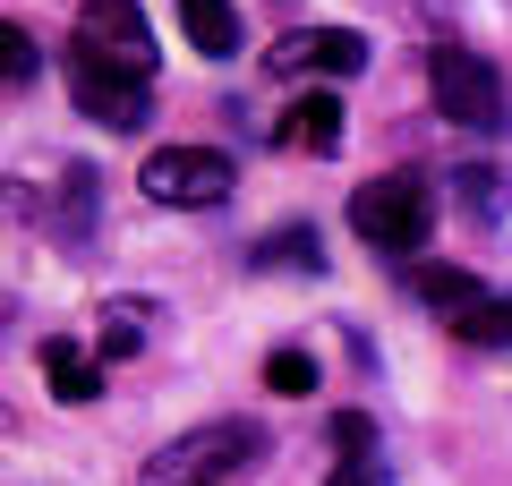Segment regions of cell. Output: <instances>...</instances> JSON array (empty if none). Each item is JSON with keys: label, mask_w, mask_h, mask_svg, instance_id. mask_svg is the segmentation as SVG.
I'll list each match as a JSON object with an SVG mask.
<instances>
[{"label": "cell", "mask_w": 512, "mask_h": 486, "mask_svg": "<svg viewBox=\"0 0 512 486\" xmlns=\"http://www.w3.org/2000/svg\"><path fill=\"white\" fill-rule=\"evenodd\" d=\"M453 205H461V222L495 231V222L512 214V180L495 171V162H461V171H453Z\"/></svg>", "instance_id": "9"}, {"label": "cell", "mask_w": 512, "mask_h": 486, "mask_svg": "<svg viewBox=\"0 0 512 486\" xmlns=\"http://www.w3.org/2000/svg\"><path fill=\"white\" fill-rule=\"evenodd\" d=\"M35 35H26V26H0V86H26V77H35Z\"/></svg>", "instance_id": "16"}, {"label": "cell", "mask_w": 512, "mask_h": 486, "mask_svg": "<svg viewBox=\"0 0 512 486\" xmlns=\"http://www.w3.org/2000/svg\"><path fill=\"white\" fill-rule=\"evenodd\" d=\"M69 94H77V111L103 120V128H146V77H120V69H103V60L69 52Z\"/></svg>", "instance_id": "6"}, {"label": "cell", "mask_w": 512, "mask_h": 486, "mask_svg": "<svg viewBox=\"0 0 512 486\" xmlns=\"http://www.w3.org/2000/svg\"><path fill=\"white\" fill-rule=\"evenodd\" d=\"M69 52H86V60H103V69L146 77V86H154V26L137 18V0H86Z\"/></svg>", "instance_id": "5"}, {"label": "cell", "mask_w": 512, "mask_h": 486, "mask_svg": "<svg viewBox=\"0 0 512 486\" xmlns=\"http://www.w3.org/2000/svg\"><path fill=\"white\" fill-rule=\"evenodd\" d=\"M146 324H154V299H103V324H94V359H137L146 350Z\"/></svg>", "instance_id": "11"}, {"label": "cell", "mask_w": 512, "mask_h": 486, "mask_svg": "<svg viewBox=\"0 0 512 486\" xmlns=\"http://www.w3.org/2000/svg\"><path fill=\"white\" fill-rule=\"evenodd\" d=\"M265 384H274V393H316V359L308 350H274V359H265Z\"/></svg>", "instance_id": "17"}, {"label": "cell", "mask_w": 512, "mask_h": 486, "mask_svg": "<svg viewBox=\"0 0 512 486\" xmlns=\"http://www.w3.org/2000/svg\"><path fill=\"white\" fill-rule=\"evenodd\" d=\"M333 444H342L350 461H376V427H367L359 410H342V418H333Z\"/></svg>", "instance_id": "18"}, {"label": "cell", "mask_w": 512, "mask_h": 486, "mask_svg": "<svg viewBox=\"0 0 512 486\" xmlns=\"http://www.w3.org/2000/svg\"><path fill=\"white\" fill-rule=\"evenodd\" d=\"M325 486H393V478H384V461H333Z\"/></svg>", "instance_id": "19"}, {"label": "cell", "mask_w": 512, "mask_h": 486, "mask_svg": "<svg viewBox=\"0 0 512 486\" xmlns=\"http://www.w3.org/2000/svg\"><path fill=\"white\" fill-rule=\"evenodd\" d=\"M256 265H308L316 273V231H308V222H282V231L256 248Z\"/></svg>", "instance_id": "15"}, {"label": "cell", "mask_w": 512, "mask_h": 486, "mask_svg": "<svg viewBox=\"0 0 512 486\" xmlns=\"http://www.w3.org/2000/svg\"><path fill=\"white\" fill-rule=\"evenodd\" d=\"M43 376H52V393L69 401V410H86V401L103 393V359H94V350H77L69 333H52V342H43Z\"/></svg>", "instance_id": "10"}, {"label": "cell", "mask_w": 512, "mask_h": 486, "mask_svg": "<svg viewBox=\"0 0 512 486\" xmlns=\"http://www.w3.org/2000/svg\"><path fill=\"white\" fill-rule=\"evenodd\" d=\"M419 299H427V307H444V316H461V307L478 299V282H470L461 265H427V273H419Z\"/></svg>", "instance_id": "14"}, {"label": "cell", "mask_w": 512, "mask_h": 486, "mask_svg": "<svg viewBox=\"0 0 512 486\" xmlns=\"http://www.w3.org/2000/svg\"><path fill=\"white\" fill-rule=\"evenodd\" d=\"M282 145H291V154H342V103H333V94H299L291 111H282V128H274Z\"/></svg>", "instance_id": "8"}, {"label": "cell", "mask_w": 512, "mask_h": 486, "mask_svg": "<svg viewBox=\"0 0 512 486\" xmlns=\"http://www.w3.org/2000/svg\"><path fill=\"white\" fill-rule=\"evenodd\" d=\"M231 188H239V171H231V154H214V145H163V154H146V197L154 205L214 214Z\"/></svg>", "instance_id": "4"}, {"label": "cell", "mask_w": 512, "mask_h": 486, "mask_svg": "<svg viewBox=\"0 0 512 486\" xmlns=\"http://www.w3.org/2000/svg\"><path fill=\"white\" fill-rule=\"evenodd\" d=\"M282 77H299V69H316V77H359L367 69V35H350V26H308V35H282L274 52Z\"/></svg>", "instance_id": "7"}, {"label": "cell", "mask_w": 512, "mask_h": 486, "mask_svg": "<svg viewBox=\"0 0 512 486\" xmlns=\"http://www.w3.org/2000/svg\"><path fill=\"white\" fill-rule=\"evenodd\" d=\"M427 94H436V111H444L453 128H478V137L512 128L504 77H495V60L470 52V43H436V52H427Z\"/></svg>", "instance_id": "3"}, {"label": "cell", "mask_w": 512, "mask_h": 486, "mask_svg": "<svg viewBox=\"0 0 512 486\" xmlns=\"http://www.w3.org/2000/svg\"><path fill=\"white\" fill-rule=\"evenodd\" d=\"M256 461H265V427L256 418H205V427L171 435L137 486H239Z\"/></svg>", "instance_id": "1"}, {"label": "cell", "mask_w": 512, "mask_h": 486, "mask_svg": "<svg viewBox=\"0 0 512 486\" xmlns=\"http://www.w3.org/2000/svg\"><path fill=\"white\" fill-rule=\"evenodd\" d=\"M180 26H188V43H197L205 60H231V52H239V18H231V0H180Z\"/></svg>", "instance_id": "12"}, {"label": "cell", "mask_w": 512, "mask_h": 486, "mask_svg": "<svg viewBox=\"0 0 512 486\" xmlns=\"http://www.w3.org/2000/svg\"><path fill=\"white\" fill-rule=\"evenodd\" d=\"M461 333V342H478V350H512V299H470L461 316H444Z\"/></svg>", "instance_id": "13"}, {"label": "cell", "mask_w": 512, "mask_h": 486, "mask_svg": "<svg viewBox=\"0 0 512 486\" xmlns=\"http://www.w3.org/2000/svg\"><path fill=\"white\" fill-rule=\"evenodd\" d=\"M350 231L384 256H419L427 231H436V188L419 171H384V180L350 188Z\"/></svg>", "instance_id": "2"}]
</instances>
